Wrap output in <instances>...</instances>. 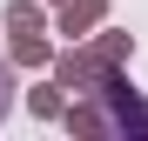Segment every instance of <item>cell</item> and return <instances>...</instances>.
I'll return each mask as SVG.
<instances>
[{"mask_svg": "<svg viewBox=\"0 0 148 141\" xmlns=\"http://www.w3.org/2000/svg\"><path fill=\"white\" fill-rule=\"evenodd\" d=\"M101 20H108V0H61V7H54V27L67 40H88Z\"/></svg>", "mask_w": 148, "mask_h": 141, "instance_id": "6da1fadb", "label": "cell"}, {"mask_svg": "<svg viewBox=\"0 0 148 141\" xmlns=\"http://www.w3.org/2000/svg\"><path fill=\"white\" fill-rule=\"evenodd\" d=\"M7 61L14 67H54V47H47V34H7Z\"/></svg>", "mask_w": 148, "mask_h": 141, "instance_id": "7a4b0ae2", "label": "cell"}, {"mask_svg": "<svg viewBox=\"0 0 148 141\" xmlns=\"http://www.w3.org/2000/svg\"><path fill=\"white\" fill-rule=\"evenodd\" d=\"M27 108L40 114V121H61V114H67V94H61V81H47V87H34V94H27Z\"/></svg>", "mask_w": 148, "mask_h": 141, "instance_id": "3957f363", "label": "cell"}, {"mask_svg": "<svg viewBox=\"0 0 148 141\" xmlns=\"http://www.w3.org/2000/svg\"><path fill=\"white\" fill-rule=\"evenodd\" d=\"M40 27H47V7H34V0L7 7V34H40Z\"/></svg>", "mask_w": 148, "mask_h": 141, "instance_id": "277c9868", "label": "cell"}, {"mask_svg": "<svg viewBox=\"0 0 148 141\" xmlns=\"http://www.w3.org/2000/svg\"><path fill=\"white\" fill-rule=\"evenodd\" d=\"M7 101H14V74H7V61H0V114H7Z\"/></svg>", "mask_w": 148, "mask_h": 141, "instance_id": "5b68a950", "label": "cell"}, {"mask_svg": "<svg viewBox=\"0 0 148 141\" xmlns=\"http://www.w3.org/2000/svg\"><path fill=\"white\" fill-rule=\"evenodd\" d=\"M54 7H61V0H54Z\"/></svg>", "mask_w": 148, "mask_h": 141, "instance_id": "8992f818", "label": "cell"}]
</instances>
